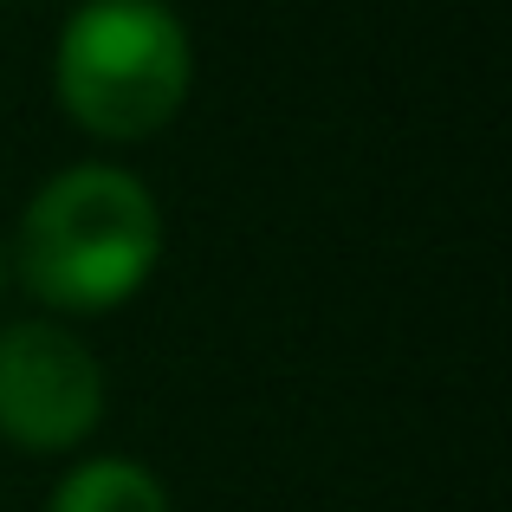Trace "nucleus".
<instances>
[{"mask_svg":"<svg viewBox=\"0 0 512 512\" xmlns=\"http://www.w3.org/2000/svg\"><path fill=\"white\" fill-rule=\"evenodd\" d=\"M156 253L163 214L150 188L130 169L78 163L26 201L7 260L20 286L52 312H111L156 273Z\"/></svg>","mask_w":512,"mask_h":512,"instance_id":"f257e3e1","label":"nucleus"},{"mask_svg":"<svg viewBox=\"0 0 512 512\" xmlns=\"http://www.w3.org/2000/svg\"><path fill=\"white\" fill-rule=\"evenodd\" d=\"M195 52L163 0H85L59 33L52 85L78 130L137 143L163 130L188 98Z\"/></svg>","mask_w":512,"mask_h":512,"instance_id":"f03ea898","label":"nucleus"},{"mask_svg":"<svg viewBox=\"0 0 512 512\" xmlns=\"http://www.w3.org/2000/svg\"><path fill=\"white\" fill-rule=\"evenodd\" d=\"M104 370L52 318L0 325V435L26 454H59L98 428Z\"/></svg>","mask_w":512,"mask_h":512,"instance_id":"7ed1b4c3","label":"nucleus"},{"mask_svg":"<svg viewBox=\"0 0 512 512\" xmlns=\"http://www.w3.org/2000/svg\"><path fill=\"white\" fill-rule=\"evenodd\" d=\"M46 512H169V493L150 467L124 461V454H104V461H78L52 487Z\"/></svg>","mask_w":512,"mask_h":512,"instance_id":"20e7f679","label":"nucleus"},{"mask_svg":"<svg viewBox=\"0 0 512 512\" xmlns=\"http://www.w3.org/2000/svg\"><path fill=\"white\" fill-rule=\"evenodd\" d=\"M0 286H7V247H0Z\"/></svg>","mask_w":512,"mask_h":512,"instance_id":"39448f33","label":"nucleus"}]
</instances>
